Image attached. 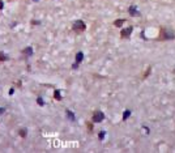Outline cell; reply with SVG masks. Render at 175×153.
Returning <instances> with one entry per match:
<instances>
[{
	"label": "cell",
	"instance_id": "obj_8",
	"mask_svg": "<svg viewBox=\"0 0 175 153\" xmlns=\"http://www.w3.org/2000/svg\"><path fill=\"white\" fill-rule=\"evenodd\" d=\"M82 58H84V54H82V53H79V54L76 55V62H77V64H79V63L81 62Z\"/></svg>",
	"mask_w": 175,
	"mask_h": 153
},
{
	"label": "cell",
	"instance_id": "obj_2",
	"mask_svg": "<svg viewBox=\"0 0 175 153\" xmlns=\"http://www.w3.org/2000/svg\"><path fill=\"white\" fill-rule=\"evenodd\" d=\"M72 29H73V31H76V33H82V31H85L86 25H85V22H84V21L79 20V21H76L75 24H73Z\"/></svg>",
	"mask_w": 175,
	"mask_h": 153
},
{
	"label": "cell",
	"instance_id": "obj_6",
	"mask_svg": "<svg viewBox=\"0 0 175 153\" xmlns=\"http://www.w3.org/2000/svg\"><path fill=\"white\" fill-rule=\"evenodd\" d=\"M22 53H24L25 56H31V55H33V49H31V47H27V49H25L24 51H22Z\"/></svg>",
	"mask_w": 175,
	"mask_h": 153
},
{
	"label": "cell",
	"instance_id": "obj_13",
	"mask_svg": "<svg viewBox=\"0 0 175 153\" xmlns=\"http://www.w3.org/2000/svg\"><path fill=\"white\" fill-rule=\"evenodd\" d=\"M20 135H21L22 137H24V136H26V129H22V131L20 132Z\"/></svg>",
	"mask_w": 175,
	"mask_h": 153
},
{
	"label": "cell",
	"instance_id": "obj_14",
	"mask_svg": "<svg viewBox=\"0 0 175 153\" xmlns=\"http://www.w3.org/2000/svg\"><path fill=\"white\" fill-rule=\"evenodd\" d=\"M7 59V56L4 54H0V60H5Z\"/></svg>",
	"mask_w": 175,
	"mask_h": 153
},
{
	"label": "cell",
	"instance_id": "obj_10",
	"mask_svg": "<svg viewBox=\"0 0 175 153\" xmlns=\"http://www.w3.org/2000/svg\"><path fill=\"white\" fill-rule=\"evenodd\" d=\"M55 100H58V101H60L62 100V97H60V92H59V90H55Z\"/></svg>",
	"mask_w": 175,
	"mask_h": 153
},
{
	"label": "cell",
	"instance_id": "obj_15",
	"mask_svg": "<svg viewBox=\"0 0 175 153\" xmlns=\"http://www.w3.org/2000/svg\"><path fill=\"white\" fill-rule=\"evenodd\" d=\"M99 137L103 139V137H105V132H101V133H99Z\"/></svg>",
	"mask_w": 175,
	"mask_h": 153
},
{
	"label": "cell",
	"instance_id": "obj_16",
	"mask_svg": "<svg viewBox=\"0 0 175 153\" xmlns=\"http://www.w3.org/2000/svg\"><path fill=\"white\" fill-rule=\"evenodd\" d=\"M38 104H39V105H43V101L41 100V98H38Z\"/></svg>",
	"mask_w": 175,
	"mask_h": 153
},
{
	"label": "cell",
	"instance_id": "obj_1",
	"mask_svg": "<svg viewBox=\"0 0 175 153\" xmlns=\"http://www.w3.org/2000/svg\"><path fill=\"white\" fill-rule=\"evenodd\" d=\"M175 38V35L171 30H167V29H165V27H162L159 31V39H162V41H166V39H174Z\"/></svg>",
	"mask_w": 175,
	"mask_h": 153
},
{
	"label": "cell",
	"instance_id": "obj_5",
	"mask_svg": "<svg viewBox=\"0 0 175 153\" xmlns=\"http://www.w3.org/2000/svg\"><path fill=\"white\" fill-rule=\"evenodd\" d=\"M128 12L131 13V16H135V17L140 16V12L136 9V5H131V7H130V9H128Z\"/></svg>",
	"mask_w": 175,
	"mask_h": 153
},
{
	"label": "cell",
	"instance_id": "obj_4",
	"mask_svg": "<svg viewBox=\"0 0 175 153\" xmlns=\"http://www.w3.org/2000/svg\"><path fill=\"white\" fill-rule=\"evenodd\" d=\"M132 30H133V27H132V26H128V27H126V29H123V30H122V33H120L122 38H130V35H131V33H132Z\"/></svg>",
	"mask_w": 175,
	"mask_h": 153
},
{
	"label": "cell",
	"instance_id": "obj_3",
	"mask_svg": "<svg viewBox=\"0 0 175 153\" xmlns=\"http://www.w3.org/2000/svg\"><path fill=\"white\" fill-rule=\"evenodd\" d=\"M93 122L94 123H99V122H102V120L105 119V115H103V113L102 111H95V113L93 114Z\"/></svg>",
	"mask_w": 175,
	"mask_h": 153
},
{
	"label": "cell",
	"instance_id": "obj_7",
	"mask_svg": "<svg viewBox=\"0 0 175 153\" xmlns=\"http://www.w3.org/2000/svg\"><path fill=\"white\" fill-rule=\"evenodd\" d=\"M66 114H67V117L70 118L71 120H75V119H76V118H75V114H73L71 110H67V111H66Z\"/></svg>",
	"mask_w": 175,
	"mask_h": 153
},
{
	"label": "cell",
	"instance_id": "obj_12",
	"mask_svg": "<svg viewBox=\"0 0 175 153\" xmlns=\"http://www.w3.org/2000/svg\"><path fill=\"white\" fill-rule=\"evenodd\" d=\"M150 72H152V68H150V67H148V69H146V72L144 73V78H145V77H148V75H149Z\"/></svg>",
	"mask_w": 175,
	"mask_h": 153
},
{
	"label": "cell",
	"instance_id": "obj_9",
	"mask_svg": "<svg viewBox=\"0 0 175 153\" xmlns=\"http://www.w3.org/2000/svg\"><path fill=\"white\" fill-rule=\"evenodd\" d=\"M130 115H131V111L126 110V111H124V114H123V120H127V118L130 117Z\"/></svg>",
	"mask_w": 175,
	"mask_h": 153
},
{
	"label": "cell",
	"instance_id": "obj_11",
	"mask_svg": "<svg viewBox=\"0 0 175 153\" xmlns=\"http://www.w3.org/2000/svg\"><path fill=\"white\" fill-rule=\"evenodd\" d=\"M123 22H126V20H116V21L114 22V25H115V26H122Z\"/></svg>",
	"mask_w": 175,
	"mask_h": 153
}]
</instances>
